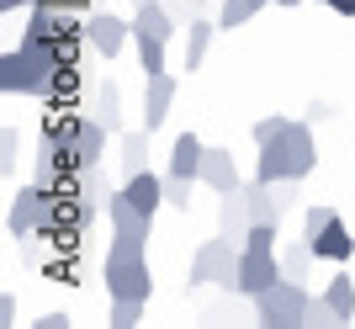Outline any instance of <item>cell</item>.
Instances as JSON below:
<instances>
[{
  "mask_svg": "<svg viewBox=\"0 0 355 329\" xmlns=\"http://www.w3.org/2000/svg\"><path fill=\"white\" fill-rule=\"evenodd\" d=\"M276 6H297V0H276Z\"/></svg>",
  "mask_w": 355,
  "mask_h": 329,
  "instance_id": "cell-36",
  "label": "cell"
},
{
  "mask_svg": "<svg viewBox=\"0 0 355 329\" xmlns=\"http://www.w3.org/2000/svg\"><path fill=\"white\" fill-rule=\"evenodd\" d=\"M64 69H69V64H64L59 48L21 32V48H6V53H0V90H6V96H37V101H53Z\"/></svg>",
  "mask_w": 355,
  "mask_h": 329,
  "instance_id": "cell-1",
  "label": "cell"
},
{
  "mask_svg": "<svg viewBox=\"0 0 355 329\" xmlns=\"http://www.w3.org/2000/svg\"><path fill=\"white\" fill-rule=\"evenodd\" d=\"M250 228H254V212H250V192L239 186V192H223L218 196V234H228V239H250Z\"/></svg>",
  "mask_w": 355,
  "mask_h": 329,
  "instance_id": "cell-11",
  "label": "cell"
},
{
  "mask_svg": "<svg viewBox=\"0 0 355 329\" xmlns=\"http://www.w3.org/2000/svg\"><path fill=\"white\" fill-rule=\"evenodd\" d=\"M69 324H74V319L53 308V314H43V319H37V324H32V329H69Z\"/></svg>",
  "mask_w": 355,
  "mask_h": 329,
  "instance_id": "cell-32",
  "label": "cell"
},
{
  "mask_svg": "<svg viewBox=\"0 0 355 329\" xmlns=\"http://www.w3.org/2000/svg\"><path fill=\"white\" fill-rule=\"evenodd\" d=\"M133 48H138V69H144V75H159L164 69V37H148V32H133Z\"/></svg>",
  "mask_w": 355,
  "mask_h": 329,
  "instance_id": "cell-22",
  "label": "cell"
},
{
  "mask_svg": "<svg viewBox=\"0 0 355 329\" xmlns=\"http://www.w3.org/2000/svg\"><path fill=\"white\" fill-rule=\"evenodd\" d=\"M308 324H313V329H329V324H345V319H340V308H334V303L318 292V298L308 303Z\"/></svg>",
  "mask_w": 355,
  "mask_h": 329,
  "instance_id": "cell-29",
  "label": "cell"
},
{
  "mask_svg": "<svg viewBox=\"0 0 355 329\" xmlns=\"http://www.w3.org/2000/svg\"><path fill=\"white\" fill-rule=\"evenodd\" d=\"M175 75L159 69V75H144V128L148 133H159L164 117H170V106H175Z\"/></svg>",
  "mask_w": 355,
  "mask_h": 329,
  "instance_id": "cell-9",
  "label": "cell"
},
{
  "mask_svg": "<svg viewBox=\"0 0 355 329\" xmlns=\"http://www.w3.org/2000/svg\"><path fill=\"white\" fill-rule=\"evenodd\" d=\"M90 117L106 122L112 133H122V90H117V80H101V85H96V96H90Z\"/></svg>",
  "mask_w": 355,
  "mask_h": 329,
  "instance_id": "cell-18",
  "label": "cell"
},
{
  "mask_svg": "<svg viewBox=\"0 0 355 329\" xmlns=\"http://www.w3.org/2000/svg\"><path fill=\"white\" fill-rule=\"evenodd\" d=\"M106 133H112V128H106V122H96V117L85 112V122H80V138H74V164H80V170L106 160Z\"/></svg>",
  "mask_w": 355,
  "mask_h": 329,
  "instance_id": "cell-16",
  "label": "cell"
},
{
  "mask_svg": "<svg viewBox=\"0 0 355 329\" xmlns=\"http://www.w3.org/2000/svg\"><path fill=\"white\" fill-rule=\"evenodd\" d=\"M164 6H170V16H175L180 27H186V22L196 16V6H202V0H164Z\"/></svg>",
  "mask_w": 355,
  "mask_h": 329,
  "instance_id": "cell-31",
  "label": "cell"
},
{
  "mask_svg": "<svg viewBox=\"0 0 355 329\" xmlns=\"http://www.w3.org/2000/svg\"><path fill=\"white\" fill-rule=\"evenodd\" d=\"M133 32H148V37H175L180 32V22L170 16V6L164 0H144V6H133Z\"/></svg>",
  "mask_w": 355,
  "mask_h": 329,
  "instance_id": "cell-15",
  "label": "cell"
},
{
  "mask_svg": "<svg viewBox=\"0 0 355 329\" xmlns=\"http://www.w3.org/2000/svg\"><path fill=\"white\" fill-rule=\"evenodd\" d=\"M324 298L334 303V308H340V319L350 324V319H355V276H345V271H340V276L324 287Z\"/></svg>",
  "mask_w": 355,
  "mask_h": 329,
  "instance_id": "cell-26",
  "label": "cell"
},
{
  "mask_svg": "<svg viewBox=\"0 0 355 329\" xmlns=\"http://www.w3.org/2000/svg\"><path fill=\"white\" fill-rule=\"evenodd\" d=\"M313 260H318V255H313L308 239H297V244H286V250H282V266H286V276H292V282H308Z\"/></svg>",
  "mask_w": 355,
  "mask_h": 329,
  "instance_id": "cell-24",
  "label": "cell"
},
{
  "mask_svg": "<svg viewBox=\"0 0 355 329\" xmlns=\"http://www.w3.org/2000/svg\"><path fill=\"white\" fill-rule=\"evenodd\" d=\"M212 32H223V27L207 22V16H191V22H186V48H180L186 69H202V59H207V48H212Z\"/></svg>",
  "mask_w": 355,
  "mask_h": 329,
  "instance_id": "cell-17",
  "label": "cell"
},
{
  "mask_svg": "<svg viewBox=\"0 0 355 329\" xmlns=\"http://www.w3.org/2000/svg\"><path fill=\"white\" fill-rule=\"evenodd\" d=\"M266 6H270V0H223V6H218V27L234 32V27H244V22H254Z\"/></svg>",
  "mask_w": 355,
  "mask_h": 329,
  "instance_id": "cell-21",
  "label": "cell"
},
{
  "mask_svg": "<svg viewBox=\"0 0 355 329\" xmlns=\"http://www.w3.org/2000/svg\"><path fill=\"white\" fill-rule=\"evenodd\" d=\"M16 170H21V133L0 128V176H6V186H16Z\"/></svg>",
  "mask_w": 355,
  "mask_h": 329,
  "instance_id": "cell-23",
  "label": "cell"
},
{
  "mask_svg": "<svg viewBox=\"0 0 355 329\" xmlns=\"http://www.w3.org/2000/svg\"><path fill=\"white\" fill-rule=\"evenodd\" d=\"M282 128H286V117H260V122H254V128H250V138H254V149H260V144H270V138L282 133Z\"/></svg>",
  "mask_w": 355,
  "mask_h": 329,
  "instance_id": "cell-30",
  "label": "cell"
},
{
  "mask_svg": "<svg viewBox=\"0 0 355 329\" xmlns=\"http://www.w3.org/2000/svg\"><path fill=\"white\" fill-rule=\"evenodd\" d=\"M80 112H64V117H48V144H59L64 154H74V138H80Z\"/></svg>",
  "mask_w": 355,
  "mask_h": 329,
  "instance_id": "cell-25",
  "label": "cell"
},
{
  "mask_svg": "<svg viewBox=\"0 0 355 329\" xmlns=\"http://www.w3.org/2000/svg\"><path fill=\"white\" fill-rule=\"evenodd\" d=\"M164 208L191 212V176H175V170H164Z\"/></svg>",
  "mask_w": 355,
  "mask_h": 329,
  "instance_id": "cell-27",
  "label": "cell"
},
{
  "mask_svg": "<svg viewBox=\"0 0 355 329\" xmlns=\"http://www.w3.org/2000/svg\"><path fill=\"white\" fill-rule=\"evenodd\" d=\"M276 282H286L282 255L266 250V244H244V255H239V292H244V298H260V292H270Z\"/></svg>",
  "mask_w": 355,
  "mask_h": 329,
  "instance_id": "cell-6",
  "label": "cell"
},
{
  "mask_svg": "<svg viewBox=\"0 0 355 329\" xmlns=\"http://www.w3.org/2000/svg\"><path fill=\"white\" fill-rule=\"evenodd\" d=\"M0 324H16V292H6V298H0Z\"/></svg>",
  "mask_w": 355,
  "mask_h": 329,
  "instance_id": "cell-33",
  "label": "cell"
},
{
  "mask_svg": "<svg viewBox=\"0 0 355 329\" xmlns=\"http://www.w3.org/2000/svg\"><path fill=\"white\" fill-rule=\"evenodd\" d=\"M101 276H106V292H112V298H138V303L154 298V276H148V260H106Z\"/></svg>",
  "mask_w": 355,
  "mask_h": 329,
  "instance_id": "cell-8",
  "label": "cell"
},
{
  "mask_svg": "<svg viewBox=\"0 0 355 329\" xmlns=\"http://www.w3.org/2000/svg\"><path fill=\"white\" fill-rule=\"evenodd\" d=\"M48 202H53V186L43 180H27L11 192V208H6V234L11 239H37L48 223Z\"/></svg>",
  "mask_w": 355,
  "mask_h": 329,
  "instance_id": "cell-5",
  "label": "cell"
},
{
  "mask_svg": "<svg viewBox=\"0 0 355 329\" xmlns=\"http://www.w3.org/2000/svg\"><path fill=\"white\" fill-rule=\"evenodd\" d=\"M106 223H112V234H133V239H148V234H154V218L138 212L122 192L106 196Z\"/></svg>",
  "mask_w": 355,
  "mask_h": 329,
  "instance_id": "cell-12",
  "label": "cell"
},
{
  "mask_svg": "<svg viewBox=\"0 0 355 329\" xmlns=\"http://www.w3.org/2000/svg\"><path fill=\"white\" fill-rule=\"evenodd\" d=\"M80 37H85L101 59H117L122 48L133 43V22H122V16H112V11H90L85 27H80Z\"/></svg>",
  "mask_w": 355,
  "mask_h": 329,
  "instance_id": "cell-7",
  "label": "cell"
},
{
  "mask_svg": "<svg viewBox=\"0 0 355 329\" xmlns=\"http://www.w3.org/2000/svg\"><path fill=\"white\" fill-rule=\"evenodd\" d=\"M196 180L212 186L218 196L244 186V176H239V164H234V154H228V149H207V154H202V176H196Z\"/></svg>",
  "mask_w": 355,
  "mask_h": 329,
  "instance_id": "cell-13",
  "label": "cell"
},
{
  "mask_svg": "<svg viewBox=\"0 0 355 329\" xmlns=\"http://www.w3.org/2000/svg\"><path fill=\"white\" fill-rule=\"evenodd\" d=\"M144 308H148V303H138V298H112V324H117V329H133L138 319H144Z\"/></svg>",
  "mask_w": 355,
  "mask_h": 329,
  "instance_id": "cell-28",
  "label": "cell"
},
{
  "mask_svg": "<svg viewBox=\"0 0 355 329\" xmlns=\"http://www.w3.org/2000/svg\"><path fill=\"white\" fill-rule=\"evenodd\" d=\"M329 11H340V16H355V0H324Z\"/></svg>",
  "mask_w": 355,
  "mask_h": 329,
  "instance_id": "cell-34",
  "label": "cell"
},
{
  "mask_svg": "<svg viewBox=\"0 0 355 329\" xmlns=\"http://www.w3.org/2000/svg\"><path fill=\"white\" fill-rule=\"evenodd\" d=\"M16 6H32V0H0V11H6V16H11Z\"/></svg>",
  "mask_w": 355,
  "mask_h": 329,
  "instance_id": "cell-35",
  "label": "cell"
},
{
  "mask_svg": "<svg viewBox=\"0 0 355 329\" xmlns=\"http://www.w3.org/2000/svg\"><path fill=\"white\" fill-rule=\"evenodd\" d=\"M133 6H144V0H133Z\"/></svg>",
  "mask_w": 355,
  "mask_h": 329,
  "instance_id": "cell-37",
  "label": "cell"
},
{
  "mask_svg": "<svg viewBox=\"0 0 355 329\" xmlns=\"http://www.w3.org/2000/svg\"><path fill=\"white\" fill-rule=\"evenodd\" d=\"M148 128H138V133H122V176H138V170H148Z\"/></svg>",
  "mask_w": 355,
  "mask_h": 329,
  "instance_id": "cell-20",
  "label": "cell"
},
{
  "mask_svg": "<svg viewBox=\"0 0 355 329\" xmlns=\"http://www.w3.org/2000/svg\"><path fill=\"white\" fill-rule=\"evenodd\" d=\"M308 244H313L318 260H350L355 255V239H350V228H345L340 212H329L318 228H308Z\"/></svg>",
  "mask_w": 355,
  "mask_h": 329,
  "instance_id": "cell-10",
  "label": "cell"
},
{
  "mask_svg": "<svg viewBox=\"0 0 355 329\" xmlns=\"http://www.w3.org/2000/svg\"><path fill=\"white\" fill-rule=\"evenodd\" d=\"M313 164H318V149H313V128L308 122H286L282 133L260 144V160H254V180H308Z\"/></svg>",
  "mask_w": 355,
  "mask_h": 329,
  "instance_id": "cell-2",
  "label": "cell"
},
{
  "mask_svg": "<svg viewBox=\"0 0 355 329\" xmlns=\"http://www.w3.org/2000/svg\"><path fill=\"white\" fill-rule=\"evenodd\" d=\"M202 154H207V144H202V138L196 133H180L175 144H170V170H175V176H202Z\"/></svg>",
  "mask_w": 355,
  "mask_h": 329,
  "instance_id": "cell-19",
  "label": "cell"
},
{
  "mask_svg": "<svg viewBox=\"0 0 355 329\" xmlns=\"http://www.w3.org/2000/svg\"><path fill=\"white\" fill-rule=\"evenodd\" d=\"M239 255H244V244L228 239V234L207 239L202 250L191 255V287H223V292H239Z\"/></svg>",
  "mask_w": 355,
  "mask_h": 329,
  "instance_id": "cell-3",
  "label": "cell"
},
{
  "mask_svg": "<svg viewBox=\"0 0 355 329\" xmlns=\"http://www.w3.org/2000/svg\"><path fill=\"white\" fill-rule=\"evenodd\" d=\"M254 303V324H270V329H297V324H308V303H313V292L302 282H276L270 292H260V298H250Z\"/></svg>",
  "mask_w": 355,
  "mask_h": 329,
  "instance_id": "cell-4",
  "label": "cell"
},
{
  "mask_svg": "<svg viewBox=\"0 0 355 329\" xmlns=\"http://www.w3.org/2000/svg\"><path fill=\"white\" fill-rule=\"evenodd\" d=\"M122 196H128L138 212H148V218H154V212L164 208V176H154V170H138V176L122 180Z\"/></svg>",
  "mask_w": 355,
  "mask_h": 329,
  "instance_id": "cell-14",
  "label": "cell"
}]
</instances>
